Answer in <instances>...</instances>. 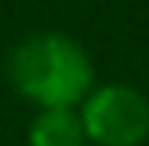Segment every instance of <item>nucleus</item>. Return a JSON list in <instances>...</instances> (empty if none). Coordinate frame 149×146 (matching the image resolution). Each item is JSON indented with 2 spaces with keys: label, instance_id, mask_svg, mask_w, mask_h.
Instances as JSON below:
<instances>
[{
  "label": "nucleus",
  "instance_id": "obj_1",
  "mask_svg": "<svg viewBox=\"0 0 149 146\" xmlns=\"http://www.w3.org/2000/svg\"><path fill=\"white\" fill-rule=\"evenodd\" d=\"M7 77L14 91L45 108H76L94 91V59L90 52L63 32H35L21 38L7 59Z\"/></svg>",
  "mask_w": 149,
  "mask_h": 146
},
{
  "label": "nucleus",
  "instance_id": "obj_2",
  "mask_svg": "<svg viewBox=\"0 0 149 146\" xmlns=\"http://www.w3.org/2000/svg\"><path fill=\"white\" fill-rule=\"evenodd\" d=\"M80 122L94 146H142L149 139V98L132 84H101L83 98Z\"/></svg>",
  "mask_w": 149,
  "mask_h": 146
},
{
  "label": "nucleus",
  "instance_id": "obj_3",
  "mask_svg": "<svg viewBox=\"0 0 149 146\" xmlns=\"http://www.w3.org/2000/svg\"><path fill=\"white\" fill-rule=\"evenodd\" d=\"M28 146H87V132L73 108H45L31 118Z\"/></svg>",
  "mask_w": 149,
  "mask_h": 146
}]
</instances>
